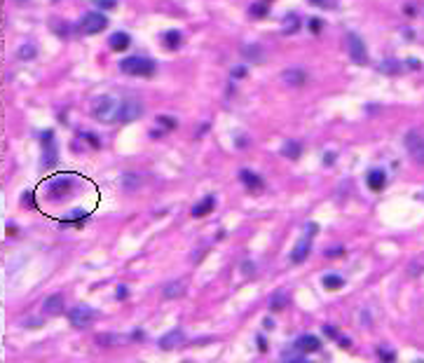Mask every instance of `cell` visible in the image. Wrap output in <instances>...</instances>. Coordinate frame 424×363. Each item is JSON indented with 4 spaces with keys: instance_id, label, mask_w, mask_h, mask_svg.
<instances>
[{
    "instance_id": "obj_1",
    "label": "cell",
    "mask_w": 424,
    "mask_h": 363,
    "mask_svg": "<svg viewBox=\"0 0 424 363\" xmlns=\"http://www.w3.org/2000/svg\"><path fill=\"white\" fill-rule=\"evenodd\" d=\"M120 70L134 78H150L155 73V61L145 57H127L120 61Z\"/></svg>"
},
{
    "instance_id": "obj_2",
    "label": "cell",
    "mask_w": 424,
    "mask_h": 363,
    "mask_svg": "<svg viewBox=\"0 0 424 363\" xmlns=\"http://www.w3.org/2000/svg\"><path fill=\"white\" fill-rule=\"evenodd\" d=\"M117 108H120V101L113 99V96H96L91 101V115L101 122H115Z\"/></svg>"
},
{
    "instance_id": "obj_3",
    "label": "cell",
    "mask_w": 424,
    "mask_h": 363,
    "mask_svg": "<svg viewBox=\"0 0 424 363\" xmlns=\"http://www.w3.org/2000/svg\"><path fill=\"white\" fill-rule=\"evenodd\" d=\"M96 319V312L91 310L89 305H78L73 307V310L68 312V321L73 328H80V331H85V328H89L91 323H94Z\"/></svg>"
},
{
    "instance_id": "obj_4",
    "label": "cell",
    "mask_w": 424,
    "mask_h": 363,
    "mask_svg": "<svg viewBox=\"0 0 424 363\" xmlns=\"http://www.w3.org/2000/svg\"><path fill=\"white\" fill-rule=\"evenodd\" d=\"M106 26H108V19L101 14V12H89V14H85L82 16V21H80V31L87 33V35L101 33Z\"/></svg>"
},
{
    "instance_id": "obj_5",
    "label": "cell",
    "mask_w": 424,
    "mask_h": 363,
    "mask_svg": "<svg viewBox=\"0 0 424 363\" xmlns=\"http://www.w3.org/2000/svg\"><path fill=\"white\" fill-rule=\"evenodd\" d=\"M347 47H349V57L354 63H366L368 61V49L366 45H363V40H361L356 33H349L347 35Z\"/></svg>"
},
{
    "instance_id": "obj_6",
    "label": "cell",
    "mask_w": 424,
    "mask_h": 363,
    "mask_svg": "<svg viewBox=\"0 0 424 363\" xmlns=\"http://www.w3.org/2000/svg\"><path fill=\"white\" fill-rule=\"evenodd\" d=\"M405 148H408V153L410 157L415 159V162L424 164V136L419 132H410L408 136H405Z\"/></svg>"
},
{
    "instance_id": "obj_7",
    "label": "cell",
    "mask_w": 424,
    "mask_h": 363,
    "mask_svg": "<svg viewBox=\"0 0 424 363\" xmlns=\"http://www.w3.org/2000/svg\"><path fill=\"white\" fill-rule=\"evenodd\" d=\"M49 197L59 199V197H68V190L73 188V178L70 176H57V178L49 180Z\"/></svg>"
},
{
    "instance_id": "obj_8",
    "label": "cell",
    "mask_w": 424,
    "mask_h": 363,
    "mask_svg": "<svg viewBox=\"0 0 424 363\" xmlns=\"http://www.w3.org/2000/svg\"><path fill=\"white\" fill-rule=\"evenodd\" d=\"M43 312H45V314H49V316L61 314V312H64V295H61V293L49 295L47 300L43 302Z\"/></svg>"
},
{
    "instance_id": "obj_9",
    "label": "cell",
    "mask_w": 424,
    "mask_h": 363,
    "mask_svg": "<svg viewBox=\"0 0 424 363\" xmlns=\"http://www.w3.org/2000/svg\"><path fill=\"white\" fill-rule=\"evenodd\" d=\"M183 340H186V335L180 331H174V333H167V335L159 337V347L162 349H176L183 344Z\"/></svg>"
},
{
    "instance_id": "obj_10",
    "label": "cell",
    "mask_w": 424,
    "mask_h": 363,
    "mask_svg": "<svg viewBox=\"0 0 424 363\" xmlns=\"http://www.w3.org/2000/svg\"><path fill=\"white\" fill-rule=\"evenodd\" d=\"M296 347L300 349V352L309 354V352H317V349L321 347V340H319L317 335H300L298 337V342H296Z\"/></svg>"
},
{
    "instance_id": "obj_11",
    "label": "cell",
    "mask_w": 424,
    "mask_h": 363,
    "mask_svg": "<svg viewBox=\"0 0 424 363\" xmlns=\"http://www.w3.org/2000/svg\"><path fill=\"white\" fill-rule=\"evenodd\" d=\"M45 143H47V150H45V159H43V167L45 169H52L57 164V148L52 143V132H45Z\"/></svg>"
},
{
    "instance_id": "obj_12",
    "label": "cell",
    "mask_w": 424,
    "mask_h": 363,
    "mask_svg": "<svg viewBox=\"0 0 424 363\" xmlns=\"http://www.w3.org/2000/svg\"><path fill=\"white\" fill-rule=\"evenodd\" d=\"M284 82L286 84H293V87H300V84H305L307 82V73L305 70H300V68H291V70H284Z\"/></svg>"
},
{
    "instance_id": "obj_13",
    "label": "cell",
    "mask_w": 424,
    "mask_h": 363,
    "mask_svg": "<svg viewBox=\"0 0 424 363\" xmlns=\"http://www.w3.org/2000/svg\"><path fill=\"white\" fill-rule=\"evenodd\" d=\"M239 178H242V183H244L249 190H253V192L263 190V180H260L253 171H249V169H242V171H239Z\"/></svg>"
},
{
    "instance_id": "obj_14",
    "label": "cell",
    "mask_w": 424,
    "mask_h": 363,
    "mask_svg": "<svg viewBox=\"0 0 424 363\" xmlns=\"http://www.w3.org/2000/svg\"><path fill=\"white\" fill-rule=\"evenodd\" d=\"M309 251H312L309 239H300V242H298V246L293 248V253H291V260H293V263H302V260L309 256Z\"/></svg>"
},
{
    "instance_id": "obj_15",
    "label": "cell",
    "mask_w": 424,
    "mask_h": 363,
    "mask_svg": "<svg viewBox=\"0 0 424 363\" xmlns=\"http://www.w3.org/2000/svg\"><path fill=\"white\" fill-rule=\"evenodd\" d=\"M213 206H216V199H213V197L209 195V197H204V199H201L197 206H192L190 213H192L195 218H201V216H207V213H211Z\"/></svg>"
},
{
    "instance_id": "obj_16",
    "label": "cell",
    "mask_w": 424,
    "mask_h": 363,
    "mask_svg": "<svg viewBox=\"0 0 424 363\" xmlns=\"http://www.w3.org/2000/svg\"><path fill=\"white\" fill-rule=\"evenodd\" d=\"M384 183H387V176H384V171H380V169H373L371 174H368V188H371L373 192L382 190V188H384Z\"/></svg>"
},
{
    "instance_id": "obj_17",
    "label": "cell",
    "mask_w": 424,
    "mask_h": 363,
    "mask_svg": "<svg viewBox=\"0 0 424 363\" xmlns=\"http://www.w3.org/2000/svg\"><path fill=\"white\" fill-rule=\"evenodd\" d=\"M129 35L127 33H113L110 35V47L113 49H117V52H122V49H127L129 47Z\"/></svg>"
},
{
    "instance_id": "obj_18",
    "label": "cell",
    "mask_w": 424,
    "mask_h": 363,
    "mask_svg": "<svg viewBox=\"0 0 424 363\" xmlns=\"http://www.w3.org/2000/svg\"><path fill=\"white\" fill-rule=\"evenodd\" d=\"M321 284H324V288H328V291H338V288L345 286V279L338 277V274H326L324 279H321Z\"/></svg>"
},
{
    "instance_id": "obj_19",
    "label": "cell",
    "mask_w": 424,
    "mask_h": 363,
    "mask_svg": "<svg viewBox=\"0 0 424 363\" xmlns=\"http://www.w3.org/2000/svg\"><path fill=\"white\" fill-rule=\"evenodd\" d=\"M377 70H382V73H401L403 63L398 61V59H387V61H382L380 66H377Z\"/></svg>"
},
{
    "instance_id": "obj_20",
    "label": "cell",
    "mask_w": 424,
    "mask_h": 363,
    "mask_svg": "<svg viewBox=\"0 0 424 363\" xmlns=\"http://www.w3.org/2000/svg\"><path fill=\"white\" fill-rule=\"evenodd\" d=\"M281 153H284V157L298 159V155H300V143H296V141H286V143H284V148H281Z\"/></svg>"
},
{
    "instance_id": "obj_21",
    "label": "cell",
    "mask_w": 424,
    "mask_h": 363,
    "mask_svg": "<svg viewBox=\"0 0 424 363\" xmlns=\"http://www.w3.org/2000/svg\"><path fill=\"white\" fill-rule=\"evenodd\" d=\"M183 295V284L180 281H171V284L164 286V298H178Z\"/></svg>"
},
{
    "instance_id": "obj_22",
    "label": "cell",
    "mask_w": 424,
    "mask_h": 363,
    "mask_svg": "<svg viewBox=\"0 0 424 363\" xmlns=\"http://www.w3.org/2000/svg\"><path fill=\"white\" fill-rule=\"evenodd\" d=\"M281 361H288V363H305L307 358H305V352H300V354H296V352H281Z\"/></svg>"
},
{
    "instance_id": "obj_23",
    "label": "cell",
    "mask_w": 424,
    "mask_h": 363,
    "mask_svg": "<svg viewBox=\"0 0 424 363\" xmlns=\"http://www.w3.org/2000/svg\"><path fill=\"white\" fill-rule=\"evenodd\" d=\"M164 40H167V47H169V49H176V47L180 45V33H178V31L164 33Z\"/></svg>"
},
{
    "instance_id": "obj_24",
    "label": "cell",
    "mask_w": 424,
    "mask_h": 363,
    "mask_svg": "<svg viewBox=\"0 0 424 363\" xmlns=\"http://www.w3.org/2000/svg\"><path fill=\"white\" fill-rule=\"evenodd\" d=\"M267 12H270V7H267V3H255V5L251 7V14H253V16H265Z\"/></svg>"
},
{
    "instance_id": "obj_25",
    "label": "cell",
    "mask_w": 424,
    "mask_h": 363,
    "mask_svg": "<svg viewBox=\"0 0 424 363\" xmlns=\"http://www.w3.org/2000/svg\"><path fill=\"white\" fill-rule=\"evenodd\" d=\"M33 57H35V47H33V45L19 47V59H33Z\"/></svg>"
},
{
    "instance_id": "obj_26",
    "label": "cell",
    "mask_w": 424,
    "mask_h": 363,
    "mask_svg": "<svg viewBox=\"0 0 424 363\" xmlns=\"http://www.w3.org/2000/svg\"><path fill=\"white\" fill-rule=\"evenodd\" d=\"M242 54H244V57L260 59V49H258V47H253V45H251V47H246V45H244V47H242Z\"/></svg>"
},
{
    "instance_id": "obj_27",
    "label": "cell",
    "mask_w": 424,
    "mask_h": 363,
    "mask_svg": "<svg viewBox=\"0 0 424 363\" xmlns=\"http://www.w3.org/2000/svg\"><path fill=\"white\" fill-rule=\"evenodd\" d=\"M288 26H284V31H286V33H293V31H298V26H300V24H298V16H288Z\"/></svg>"
},
{
    "instance_id": "obj_28",
    "label": "cell",
    "mask_w": 424,
    "mask_h": 363,
    "mask_svg": "<svg viewBox=\"0 0 424 363\" xmlns=\"http://www.w3.org/2000/svg\"><path fill=\"white\" fill-rule=\"evenodd\" d=\"M94 3H96V7H101V10H113L117 0H94Z\"/></svg>"
},
{
    "instance_id": "obj_29",
    "label": "cell",
    "mask_w": 424,
    "mask_h": 363,
    "mask_svg": "<svg viewBox=\"0 0 424 363\" xmlns=\"http://www.w3.org/2000/svg\"><path fill=\"white\" fill-rule=\"evenodd\" d=\"M281 307H284V295H274V298H272V310H281Z\"/></svg>"
},
{
    "instance_id": "obj_30",
    "label": "cell",
    "mask_w": 424,
    "mask_h": 363,
    "mask_svg": "<svg viewBox=\"0 0 424 363\" xmlns=\"http://www.w3.org/2000/svg\"><path fill=\"white\" fill-rule=\"evenodd\" d=\"M377 356H382V361H394V354L387 349H377Z\"/></svg>"
},
{
    "instance_id": "obj_31",
    "label": "cell",
    "mask_w": 424,
    "mask_h": 363,
    "mask_svg": "<svg viewBox=\"0 0 424 363\" xmlns=\"http://www.w3.org/2000/svg\"><path fill=\"white\" fill-rule=\"evenodd\" d=\"M309 3H312V5H317V7H328L330 5L328 0H309Z\"/></svg>"
},
{
    "instance_id": "obj_32",
    "label": "cell",
    "mask_w": 424,
    "mask_h": 363,
    "mask_svg": "<svg viewBox=\"0 0 424 363\" xmlns=\"http://www.w3.org/2000/svg\"><path fill=\"white\" fill-rule=\"evenodd\" d=\"M309 28H312V31H319V28H321V19H312Z\"/></svg>"
},
{
    "instance_id": "obj_33",
    "label": "cell",
    "mask_w": 424,
    "mask_h": 363,
    "mask_svg": "<svg viewBox=\"0 0 424 363\" xmlns=\"http://www.w3.org/2000/svg\"><path fill=\"white\" fill-rule=\"evenodd\" d=\"M24 202H26V204L33 209V195H31V192H26V195H24Z\"/></svg>"
},
{
    "instance_id": "obj_34",
    "label": "cell",
    "mask_w": 424,
    "mask_h": 363,
    "mask_svg": "<svg viewBox=\"0 0 424 363\" xmlns=\"http://www.w3.org/2000/svg\"><path fill=\"white\" fill-rule=\"evenodd\" d=\"M338 342L342 344V347H349V340H347V337H338Z\"/></svg>"
},
{
    "instance_id": "obj_35",
    "label": "cell",
    "mask_w": 424,
    "mask_h": 363,
    "mask_svg": "<svg viewBox=\"0 0 424 363\" xmlns=\"http://www.w3.org/2000/svg\"><path fill=\"white\" fill-rule=\"evenodd\" d=\"M422 14H424V10H422Z\"/></svg>"
}]
</instances>
